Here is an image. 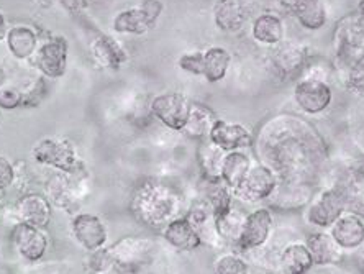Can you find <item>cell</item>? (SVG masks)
Listing matches in <instances>:
<instances>
[{"label": "cell", "mask_w": 364, "mask_h": 274, "mask_svg": "<svg viewBox=\"0 0 364 274\" xmlns=\"http://www.w3.org/2000/svg\"><path fill=\"white\" fill-rule=\"evenodd\" d=\"M333 51L336 68L343 74L364 58V21L356 12L336 21Z\"/></svg>", "instance_id": "obj_3"}, {"label": "cell", "mask_w": 364, "mask_h": 274, "mask_svg": "<svg viewBox=\"0 0 364 274\" xmlns=\"http://www.w3.org/2000/svg\"><path fill=\"white\" fill-rule=\"evenodd\" d=\"M215 120H217V117H215V114H213V110L210 109V107L202 104V102L192 100L189 118H187L186 127L182 128L181 133L186 138L202 142V139H205L208 137L210 128Z\"/></svg>", "instance_id": "obj_31"}, {"label": "cell", "mask_w": 364, "mask_h": 274, "mask_svg": "<svg viewBox=\"0 0 364 274\" xmlns=\"http://www.w3.org/2000/svg\"><path fill=\"white\" fill-rule=\"evenodd\" d=\"M346 211L345 199L335 186H325L315 191L305 207V222L317 230H328L335 220Z\"/></svg>", "instance_id": "obj_8"}, {"label": "cell", "mask_w": 364, "mask_h": 274, "mask_svg": "<svg viewBox=\"0 0 364 274\" xmlns=\"http://www.w3.org/2000/svg\"><path fill=\"white\" fill-rule=\"evenodd\" d=\"M284 21L277 14L264 12L259 14L258 17L251 23V36L256 43L264 46H276L284 41Z\"/></svg>", "instance_id": "obj_28"}, {"label": "cell", "mask_w": 364, "mask_h": 274, "mask_svg": "<svg viewBox=\"0 0 364 274\" xmlns=\"http://www.w3.org/2000/svg\"><path fill=\"white\" fill-rule=\"evenodd\" d=\"M330 186H335L341 192L346 211L364 218V154L348 161Z\"/></svg>", "instance_id": "obj_12"}, {"label": "cell", "mask_w": 364, "mask_h": 274, "mask_svg": "<svg viewBox=\"0 0 364 274\" xmlns=\"http://www.w3.org/2000/svg\"><path fill=\"white\" fill-rule=\"evenodd\" d=\"M184 216L187 220L194 225L197 235L200 236L202 245H208L210 248L220 250L225 246V243L218 235L217 223H215V214L210 202L207 201L203 196H197L186 209Z\"/></svg>", "instance_id": "obj_16"}, {"label": "cell", "mask_w": 364, "mask_h": 274, "mask_svg": "<svg viewBox=\"0 0 364 274\" xmlns=\"http://www.w3.org/2000/svg\"><path fill=\"white\" fill-rule=\"evenodd\" d=\"M186 197L178 186L161 177H144L130 196V212L143 227L163 230L186 214Z\"/></svg>", "instance_id": "obj_2"}, {"label": "cell", "mask_w": 364, "mask_h": 274, "mask_svg": "<svg viewBox=\"0 0 364 274\" xmlns=\"http://www.w3.org/2000/svg\"><path fill=\"white\" fill-rule=\"evenodd\" d=\"M336 245L343 251H356L364 245V218L355 212L345 211L328 228Z\"/></svg>", "instance_id": "obj_22"}, {"label": "cell", "mask_w": 364, "mask_h": 274, "mask_svg": "<svg viewBox=\"0 0 364 274\" xmlns=\"http://www.w3.org/2000/svg\"><path fill=\"white\" fill-rule=\"evenodd\" d=\"M272 48L269 63L274 76L281 80L301 78L310 59L307 48L297 41H281Z\"/></svg>", "instance_id": "obj_15"}, {"label": "cell", "mask_w": 364, "mask_h": 274, "mask_svg": "<svg viewBox=\"0 0 364 274\" xmlns=\"http://www.w3.org/2000/svg\"><path fill=\"white\" fill-rule=\"evenodd\" d=\"M166 243L179 251H194L202 246L200 236L197 235L194 225H192L186 216L173 220L161 230Z\"/></svg>", "instance_id": "obj_27"}, {"label": "cell", "mask_w": 364, "mask_h": 274, "mask_svg": "<svg viewBox=\"0 0 364 274\" xmlns=\"http://www.w3.org/2000/svg\"><path fill=\"white\" fill-rule=\"evenodd\" d=\"M10 240H12L15 251L25 261L30 263L40 261L50 248V236L45 232V228L33 227L28 223H15Z\"/></svg>", "instance_id": "obj_17"}, {"label": "cell", "mask_w": 364, "mask_h": 274, "mask_svg": "<svg viewBox=\"0 0 364 274\" xmlns=\"http://www.w3.org/2000/svg\"><path fill=\"white\" fill-rule=\"evenodd\" d=\"M31 157L36 164L45 166L51 171H63V173H73L82 166L76 144L64 137L41 138L31 148Z\"/></svg>", "instance_id": "obj_5"}, {"label": "cell", "mask_w": 364, "mask_h": 274, "mask_svg": "<svg viewBox=\"0 0 364 274\" xmlns=\"http://www.w3.org/2000/svg\"><path fill=\"white\" fill-rule=\"evenodd\" d=\"M277 258L286 274H309L314 270V260L304 241H289Z\"/></svg>", "instance_id": "obj_30"}, {"label": "cell", "mask_w": 364, "mask_h": 274, "mask_svg": "<svg viewBox=\"0 0 364 274\" xmlns=\"http://www.w3.org/2000/svg\"><path fill=\"white\" fill-rule=\"evenodd\" d=\"M274 232V217L269 207H256L255 211L248 212L246 216L243 232L240 235V240L235 251L238 253H255V251L263 250L267 241L271 240Z\"/></svg>", "instance_id": "obj_10"}, {"label": "cell", "mask_w": 364, "mask_h": 274, "mask_svg": "<svg viewBox=\"0 0 364 274\" xmlns=\"http://www.w3.org/2000/svg\"><path fill=\"white\" fill-rule=\"evenodd\" d=\"M358 251V256H356V261H358V268H360V271L364 274V245L361 246Z\"/></svg>", "instance_id": "obj_42"}, {"label": "cell", "mask_w": 364, "mask_h": 274, "mask_svg": "<svg viewBox=\"0 0 364 274\" xmlns=\"http://www.w3.org/2000/svg\"><path fill=\"white\" fill-rule=\"evenodd\" d=\"M292 98L302 114L320 115L330 109L333 102V90L323 79L301 76L294 85Z\"/></svg>", "instance_id": "obj_11"}, {"label": "cell", "mask_w": 364, "mask_h": 274, "mask_svg": "<svg viewBox=\"0 0 364 274\" xmlns=\"http://www.w3.org/2000/svg\"><path fill=\"white\" fill-rule=\"evenodd\" d=\"M253 164V159L245 149H238V152H228L225 154L223 166H222V181L225 184L235 189L245 174L248 173L250 166Z\"/></svg>", "instance_id": "obj_35"}, {"label": "cell", "mask_w": 364, "mask_h": 274, "mask_svg": "<svg viewBox=\"0 0 364 274\" xmlns=\"http://www.w3.org/2000/svg\"><path fill=\"white\" fill-rule=\"evenodd\" d=\"M232 55L222 46H212L202 51V76L207 83L215 84L227 78Z\"/></svg>", "instance_id": "obj_34"}, {"label": "cell", "mask_w": 364, "mask_h": 274, "mask_svg": "<svg viewBox=\"0 0 364 274\" xmlns=\"http://www.w3.org/2000/svg\"><path fill=\"white\" fill-rule=\"evenodd\" d=\"M90 55L100 68L105 69H119L128 61V53L122 43L102 33L90 41Z\"/></svg>", "instance_id": "obj_26"}, {"label": "cell", "mask_w": 364, "mask_h": 274, "mask_svg": "<svg viewBox=\"0 0 364 274\" xmlns=\"http://www.w3.org/2000/svg\"><path fill=\"white\" fill-rule=\"evenodd\" d=\"M179 68L192 76H202V51L186 53L179 58Z\"/></svg>", "instance_id": "obj_39"}, {"label": "cell", "mask_w": 364, "mask_h": 274, "mask_svg": "<svg viewBox=\"0 0 364 274\" xmlns=\"http://www.w3.org/2000/svg\"><path fill=\"white\" fill-rule=\"evenodd\" d=\"M23 105V93L15 85L0 88V110H15Z\"/></svg>", "instance_id": "obj_38"}, {"label": "cell", "mask_w": 364, "mask_h": 274, "mask_svg": "<svg viewBox=\"0 0 364 274\" xmlns=\"http://www.w3.org/2000/svg\"><path fill=\"white\" fill-rule=\"evenodd\" d=\"M163 10L164 4L161 0H143L136 7L117 14L112 28L120 35H144L156 25Z\"/></svg>", "instance_id": "obj_9"}, {"label": "cell", "mask_w": 364, "mask_h": 274, "mask_svg": "<svg viewBox=\"0 0 364 274\" xmlns=\"http://www.w3.org/2000/svg\"><path fill=\"white\" fill-rule=\"evenodd\" d=\"M304 243L310 251L314 266H336L343 261L345 251L336 245L328 230H314Z\"/></svg>", "instance_id": "obj_23"}, {"label": "cell", "mask_w": 364, "mask_h": 274, "mask_svg": "<svg viewBox=\"0 0 364 274\" xmlns=\"http://www.w3.org/2000/svg\"><path fill=\"white\" fill-rule=\"evenodd\" d=\"M4 84H5V71H4V68L0 66V88H2Z\"/></svg>", "instance_id": "obj_45"}, {"label": "cell", "mask_w": 364, "mask_h": 274, "mask_svg": "<svg viewBox=\"0 0 364 274\" xmlns=\"http://www.w3.org/2000/svg\"><path fill=\"white\" fill-rule=\"evenodd\" d=\"M246 216H248V212H245L242 204L235 202L227 212L215 217L218 235H220L225 246H232V248L237 246L240 235L243 232Z\"/></svg>", "instance_id": "obj_32"}, {"label": "cell", "mask_w": 364, "mask_h": 274, "mask_svg": "<svg viewBox=\"0 0 364 274\" xmlns=\"http://www.w3.org/2000/svg\"><path fill=\"white\" fill-rule=\"evenodd\" d=\"M314 182L279 179L269 199L264 202L266 207L277 212H296L307 207L310 199L315 194Z\"/></svg>", "instance_id": "obj_13"}, {"label": "cell", "mask_w": 364, "mask_h": 274, "mask_svg": "<svg viewBox=\"0 0 364 274\" xmlns=\"http://www.w3.org/2000/svg\"><path fill=\"white\" fill-rule=\"evenodd\" d=\"M71 232L77 243L89 253L105 248L107 238H109L105 223L94 214H76L71 222Z\"/></svg>", "instance_id": "obj_21"}, {"label": "cell", "mask_w": 364, "mask_h": 274, "mask_svg": "<svg viewBox=\"0 0 364 274\" xmlns=\"http://www.w3.org/2000/svg\"><path fill=\"white\" fill-rule=\"evenodd\" d=\"M191 99L179 93H164L149 102V114L173 132H182L191 112Z\"/></svg>", "instance_id": "obj_14"}, {"label": "cell", "mask_w": 364, "mask_h": 274, "mask_svg": "<svg viewBox=\"0 0 364 274\" xmlns=\"http://www.w3.org/2000/svg\"><path fill=\"white\" fill-rule=\"evenodd\" d=\"M5 40H7L9 51L17 59L33 58L36 50H38V33L31 26H12V28H9Z\"/></svg>", "instance_id": "obj_33"}, {"label": "cell", "mask_w": 364, "mask_h": 274, "mask_svg": "<svg viewBox=\"0 0 364 274\" xmlns=\"http://www.w3.org/2000/svg\"><path fill=\"white\" fill-rule=\"evenodd\" d=\"M227 152L213 144L210 139L205 138L199 142L197 147V164H199V173L203 181H217L222 179V166Z\"/></svg>", "instance_id": "obj_29"}, {"label": "cell", "mask_w": 364, "mask_h": 274, "mask_svg": "<svg viewBox=\"0 0 364 274\" xmlns=\"http://www.w3.org/2000/svg\"><path fill=\"white\" fill-rule=\"evenodd\" d=\"M213 274H250V263L238 251H227L213 261Z\"/></svg>", "instance_id": "obj_36"}, {"label": "cell", "mask_w": 364, "mask_h": 274, "mask_svg": "<svg viewBox=\"0 0 364 274\" xmlns=\"http://www.w3.org/2000/svg\"><path fill=\"white\" fill-rule=\"evenodd\" d=\"M279 4L305 30H322L326 23V5L323 0H279Z\"/></svg>", "instance_id": "obj_24"}, {"label": "cell", "mask_w": 364, "mask_h": 274, "mask_svg": "<svg viewBox=\"0 0 364 274\" xmlns=\"http://www.w3.org/2000/svg\"><path fill=\"white\" fill-rule=\"evenodd\" d=\"M89 192V174L84 168H77L73 173L51 171L45 182V196L51 206L69 209Z\"/></svg>", "instance_id": "obj_6"}, {"label": "cell", "mask_w": 364, "mask_h": 274, "mask_svg": "<svg viewBox=\"0 0 364 274\" xmlns=\"http://www.w3.org/2000/svg\"><path fill=\"white\" fill-rule=\"evenodd\" d=\"M5 202H7V192L4 189H0V209L5 206Z\"/></svg>", "instance_id": "obj_44"}, {"label": "cell", "mask_w": 364, "mask_h": 274, "mask_svg": "<svg viewBox=\"0 0 364 274\" xmlns=\"http://www.w3.org/2000/svg\"><path fill=\"white\" fill-rule=\"evenodd\" d=\"M9 33V25H7V19L5 15L0 12V40H4Z\"/></svg>", "instance_id": "obj_41"}, {"label": "cell", "mask_w": 364, "mask_h": 274, "mask_svg": "<svg viewBox=\"0 0 364 274\" xmlns=\"http://www.w3.org/2000/svg\"><path fill=\"white\" fill-rule=\"evenodd\" d=\"M208 139L223 152H238V149H251L255 142V133L243 123L228 122L217 118L208 133Z\"/></svg>", "instance_id": "obj_18"}, {"label": "cell", "mask_w": 364, "mask_h": 274, "mask_svg": "<svg viewBox=\"0 0 364 274\" xmlns=\"http://www.w3.org/2000/svg\"><path fill=\"white\" fill-rule=\"evenodd\" d=\"M248 12L243 0H217L213 4V21L223 33L235 35L243 30Z\"/></svg>", "instance_id": "obj_25"}, {"label": "cell", "mask_w": 364, "mask_h": 274, "mask_svg": "<svg viewBox=\"0 0 364 274\" xmlns=\"http://www.w3.org/2000/svg\"><path fill=\"white\" fill-rule=\"evenodd\" d=\"M356 14L360 15L361 20L364 21V0H360V4H358V10H356Z\"/></svg>", "instance_id": "obj_43"}, {"label": "cell", "mask_w": 364, "mask_h": 274, "mask_svg": "<svg viewBox=\"0 0 364 274\" xmlns=\"http://www.w3.org/2000/svg\"><path fill=\"white\" fill-rule=\"evenodd\" d=\"M15 179H17V168L9 158L0 154V189L7 191L15 184Z\"/></svg>", "instance_id": "obj_40"}, {"label": "cell", "mask_w": 364, "mask_h": 274, "mask_svg": "<svg viewBox=\"0 0 364 274\" xmlns=\"http://www.w3.org/2000/svg\"><path fill=\"white\" fill-rule=\"evenodd\" d=\"M253 154L279 179L317 184L328 166L330 148L317 127L292 112L274 114L255 133Z\"/></svg>", "instance_id": "obj_1"}, {"label": "cell", "mask_w": 364, "mask_h": 274, "mask_svg": "<svg viewBox=\"0 0 364 274\" xmlns=\"http://www.w3.org/2000/svg\"><path fill=\"white\" fill-rule=\"evenodd\" d=\"M104 251L112 274H125L141 270L153 260L154 243L146 236H123Z\"/></svg>", "instance_id": "obj_4"}, {"label": "cell", "mask_w": 364, "mask_h": 274, "mask_svg": "<svg viewBox=\"0 0 364 274\" xmlns=\"http://www.w3.org/2000/svg\"><path fill=\"white\" fill-rule=\"evenodd\" d=\"M343 83L350 93L364 95V58L343 74Z\"/></svg>", "instance_id": "obj_37"}, {"label": "cell", "mask_w": 364, "mask_h": 274, "mask_svg": "<svg viewBox=\"0 0 364 274\" xmlns=\"http://www.w3.org/2000/svg\"><path fill=\"white\" fill-rule=\"evenodd\" d=\"M35 64L46 78L58 79L64 76L68 66V41L63 36H53L38 46Z\"/></svg>", "instance_id": "obj_20"}, {"label": "cell", "mask_w": 364, "mask_h": 274, "mask_svg": "<svg viewBox=\"0 0 364 274\" xmlns=\"http://www.w3.org/2000/svg\"><path fill=\"white\" fill-rule=\"evenodd\" d=\"M15 223H28L38 228H46L53 217V206L45 194L40 192H25L14 204Z\"/></svg>", "instance_id": "obj_19"}, {"label": "cell", "mask_w": 364, "mask_h": 274, "mask_svg": "<svg viewBox=\"0 0 364 274\" xmlns=\"http://www.w3.org/2000/svg\"><path fill=\"white\" fill-rule=\"evenodd\" d=\"M277 181L279 177L274 171L258 161H253L242 182L233 189L235 201L243 206H256V204L266 202L274 192Z\"/></svg>", "instance_id": "obj_7"}]
</instances>
